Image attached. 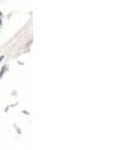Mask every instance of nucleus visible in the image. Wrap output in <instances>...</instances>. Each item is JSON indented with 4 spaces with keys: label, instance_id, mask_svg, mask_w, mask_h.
<instances>
[{
    "label": "nucleus",
    "instance_id": "nucleus-1",
    "mask_svg": "<svg viewBox=\"0 0 133 150\" xmlns=\"http://www.w3.org/2000/svg\"><path fill=\"white\" fill-rule=\"evenodd\" d=\"M3 58H4V56H0V62L2 61V59H3Z\"/></svg>",
    "mask_w": 133,
    "mask_h": 150
}]
</instances>
